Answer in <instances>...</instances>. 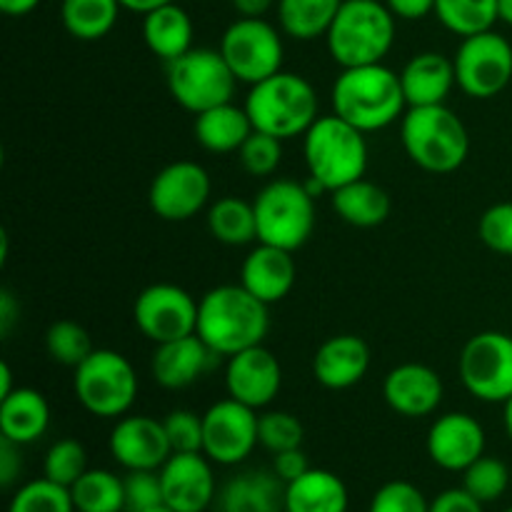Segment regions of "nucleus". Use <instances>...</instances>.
<instances>
[{"label":"nucleus","instance_id":"obj_1","mask_svg":"<svg viewBox=\"0 0 512 512\" xmlns=\"http://www.w3.org/2000/svg\"><path fill=\"white\" fill-rule=\"evenodd\" d=\"M270 305L255 298L243 285H218L200 298L198 338L215 355H230L263 345L270 330Z\"/></svg>","mask_w":512,"mask_h":512},{"label":"nucleus","instance_id":"obj_2","mask_svg":"<svg viewBox=\"0 0 512 512\" xmlns=\"http://www.w3.org/2000/svg\"><path fill=\"white\" fill-rule=\"evenodd\" d=\"M330 103L335 115L363 133L388 128L403 118L408 108L400 73L383 63L340 70L330 90Z\"/></svg>","mask_w":512,"mask_h":512},{"label":"nucleus","instance_id":"obj_3","mask_svg":"<svg viewBox=\"0 0 512 512\" xmlns=\"http://www.w3.org/2000/svg\"><path fill=\"white\" fill-rule=\"evenodd\" d=\"M303 155L308 165V183L320 193H333L360 180L368 170V140L363 130L340 115H320L303 135Z\"/></svg>","mask_w":512,"mask_h":512},{"label":"nucleus","instance_id":"obj_4","mask_svg":"<svg viewBox=\"0 0 512 512\" xmlns=\"http://www.w3.org/2000/svg\"><path fill=\"white\" fill-rule=\"evenodd\" d=\"M395 15L380 0H345L325 43L340 68L383 63L395 43Z\"/></svg>","mask_w":512,"mask_h":512},{"label":"nucleus","instance_id":"obj_5","mask_svg":"<svg viewBox=\"0 0 512 512\" xmlns=\"http://www.w3.org/2000/svg\"><path fill=\"white\" fill-rule=\"evenodd\" d=\"M400 140L408 158L435 175L453 173L470 155L468 128L445 103L405 110Z\"/></svg>","mask_w":512,"mask_h":512},{"label":"nucleus","instance_id":"obj_6","mask_svg":"<svg viewBox=\"0 0 512 512\" xmlns=\"http://www.w3.org/2000/svg\"><path fill=\"white\" fill-rule=\"evenodd\" d=\"M245 110H248L255 130H263L280 140L305 135L310 125L320 118L318 93L310 80L298 73H288V70H280V73L250 85Z\"/></svg>","mask_w":512,"mask_h":512},{"label":"nucleus","instance_id":"obj_7","mask_svg":"<svg viewBox=\"0 0 512 512\" xmlns=\"http://www.w3.org/2000/svg\"><path fill=\"white\" fill-rule=\"evenodd\" d=\"M258 243L295 253L315 230V195L298 180H270L253 200Z\"/></svg>","mask_w":512,"mask_h":512},{"label":"nucleus","instance_id":"obj_8","mask_svg":"<svg viewBox=\"0 0 512 512\" xmlns=\"http://www.w3.org/2000/svg\"><path fill=\"white\" fill-rule=\"evenodd\" d=\"M73 393L90 415L118 420L130 413L138 398V373L118 350L95 348L73 370Z\"/></svg>","mask_w":512,"mask_h":512},{"label":"nucleus","instance_id":"obj_9","mask_svg":"<svg viewBox=\"0 0 512 512\" xmlns=\"http://www.w3.org/2000/svg\"><path fill=\"white\" fill-rule=\"evenodd\" d=\"M165 65H168V90L180 108L198 115L233 100L238 78L220 50L193 48Z\"/></svg>","mask_w":512,"mask_h":512},{"label":"nucleus","instance_id":"obj_10","mask_svg":"<svg viewBox=\"0 0 512 512\" xmlns=\"http://www.w3.org/2000/svg\"><path fill=\"white\" fill-rule=\"evenodd\" d=\"M218 50L238 83L255 85L283 70V38L265 18H238L230 23Z\"/></svg>","mask_w":512,"mask_h":512},{"label":"nucleus","instance_id":"obj_11","mask_svg":"<svg viewBox=\"0 0 512 512\" xmlns=\"http://www.w3.org/2000/svg\"><path fill=\"white\" fill-rule=\"evenodd\" d=\"M465 390L480 403H508L512 398V335L485 330L465 343L458 360Z\"/></svg>","mask_w":512,"mask_h":512},{"label":"nucleus","instance_id":"obj_12","mask_svg":"<svg viewBox=\"0 0 512 512\" xmlns=\"http://www.w3.org/2000/svg\"><path fill=\"white\" fill-rule=\"evenodd\" d=\"M455 80L468 98L490 100L512 80V45L495 30L468 35L455 50Z\"/></svg>","mask_w":512,"mask_h":512},{"label":"nucleus","instance_id":"obj_13","mask_svg":"<svg viewBox=\"0 0 512 512\" xmlns=\"http://www.w3.org/2000/svg\"><path fill=\"white\" fill-rule=\"evenodd\" d=\"M198 305L193 295L173 283H155L140 290L133 305V320L140 333L155 345L188 338L198 330Z\"/></svg>","mask_w":512,"mask_h":512},{"label":"nucleus","instance_id":"obj_14","mask_svg":"<svg viewBox=\"0 0 512 512\" xmlns=\"http://www.w3.org/2000/svg\"><path fill=\"white\" fill-rule=\"evenodd\" d=\"M258 410L233 398L218 400L203 413V453L215 465H240L258 448Z\"/></svg>","mask_w":512,"mask_h":512},{"label":"nucleus","instance_id":"obj_15","mask_svg":"<svg viewBox=\"0 0 512 512\" xmlns=\"http://www.w3.org/2000/svg\"><path fill=\"white\" fill-rule=\"evenodd\" d=\"M213 183L208 170L193 160H175L155 173L148 190L150 210L160 220L183 223L195 218L208 205Z\"/></svg>","mask_w":512,"mask_h":512},{"label":"nucleus","instance_id":"obj_16","mask_svg":"<svg viewBox=\"0 0 512 512\" xmlns=\"http://www.w3.org/2000/svg\"><path fill=\"white\" fill-rule=\"evenodd\" d=\"M108 450L120 468L160 470L173 455L163 420L150 415H123L115 420L108 438Z\"/></svg>","mask_w":512,"mask_h":512},{"label":"nucleus","instance_id":"obj_17","mask_svg":"<svg viewBox=\"0 0 512 512\" xmlns=\"http://www.w3.org/2000/svg\"><path fill=\"white\" fill-rule=\"evenodd\" d=\"M280 388H283V368L265 345H253L228 358L225 365L228 398L253 410H263L278 398Z\"/></svg>","mask_w":512,"mask_h":512},{"label":"nucleus","instance_id":"obj_18","mask_svg":"<svg viewBox=\"0 0 512 512\" xmlns=\"http://www.w3.org/2000/svg\"><path fill=\"white\" fill-rule=\"evenodd\" d=\"M213 460L205 453H173L158 470L163 503L178 512H208L218 495Z\"/></svg>","mask_w":512,"mask_h":512},{"label":"nucleus","instance_id":"obj_19","mask_svg":"<svg viewBox=\"0 0 512 512\" xmlns=\"http://www.w3.org/2000/svg\"><path fill=\"white\" fill-rule=\"evenodd\" d=\"M425 448L440 470L463 473L485 455V428L468 413H445L430 425Z\"/></svg>","mask_w":512,"mask_h":512},{"label":"nucleus","instance_id":"obj_20","mask_svg":"<svg viewBox=\"0 0 512 512\" xmlns=\"http://www.w3.org/2000/svg\"><path fill=\"white\" fill-rule=\"evenodd\" d=\"M385 403L403 418H425L433 415L443 403V380L430 365L403 363L385 375Z\"/></svg>","mask_w":512,"mask_h":512},{"label":"nucleus","instance_id":"obj_21","mask_svg":"<svg viewBox=\"0 0 512 512\" xmlns=\"http://www.w3.org/2000/svg\"><path fill=\"white\" fill-rule=\"evenodd\" d=\"M215 358L218 355L195 333L188 335V338L155 345V353L150 358V375H153L160 388L183 390L198 383L208 373Z\"/></svg>","mask_w":512,"mask_h":512},{"label":"nucleus","instance_id":"obj_22","mask_svg":"<svg viewBox=\"0 0 512 512\" xmlns=\"http://www.w3.org/2000/svg\"><path fill=\"white\" fill-rule=\"evenodd\" d=\"M295 278H298V268H295L293 253L268 243H260L258 248L250 250L240 265V285L265 305L288 298Z\"/></svg>","mask_w":512,"mask_h":512},{"label":"nucleus","instance_id":"obj_23","mask_svg":"<svg viewBox=\"0 0 512 512\" xmlns=\"http://www.w3.org/2000/svg\"><path fill=\"white\" fill-rule=\"evenodd\" d=\"M370 348L358 335H333L313 355V375L323 388L348 390L368 375Z\"/></svg>","mask_w":512,"mask_h":512},{"label":"nucleus","instance_id":"obj_24","mask_svg":"<svg viewBox=\"0 0 512 512\" xmlns=\"http://www.w3.org/2000/svg\"><path fill=\"white\" fill-rule=\"evenodd\" d=\"M400 85H403L408 108L443 105L453 85H458L453 58H445L443 53H435V50L413 55L400 70Z\"/></svg>","mask_w":512,"mask_h":512},{"label":"nucleus","instance_id":"obj_25","mask_svg":"<svg viewBox=\"0 0 512 512\" xmlns=\"http://www.w3.org/2000/svg\"><path fill=\"white\" fill-rule=\"evenodd\" d=\"M50 405L35 388H15L0 398V438L15 445H33L48 433Z\"/></svg>","mask_w":512,"mask_h":512},{"label":"nucleus","instance_id":"obj_26","mask_svg":"<svg viewBox=\"0 0 512 512\" xmlns=\"http://www.w3.org/2000/svg\"><path fill=\"white\" fill-rule=\"evenodd\" d=\"M223 512H285V483L273 470H245L220 490Z\"/></svg>","mask_w":512,"mask_h":512},{"label":"nucleus","instance_id":"obj_27","mask_svg":"<svg viewBox=\"0 0 512 512\" xmlns=\"http://www.w3.org/2000/svg\"><path fill=\"white\" fill-rule=\"evenodd\" d=\"M253 130V120H250L245 105L238 108L233 100L198 113L193 125L195 140H198L200 148H205L208 153L220 155L238 153L240 145L250 138Z\"/></svg>","mask_w":512,"mask_h":512},{"label":"nucleus","instance_id":"obj_28","mask_svg":"<svg viewBox=\"0 0 512 512\" xmlns=\"http://www.w3.org/2000/svg\"><path fill=\"white\" fill-rule=\"evenodd\" d=\"M143 40L163 63H173L193 50V20L178 3L160 5L143 15Z\"/></svg>","mask_w":512,"mask_h":512},{"label":"nucleus","instance_id":"obj_29","mask_svg":"<svg viewBox=\"0 0 512 512\" xmlns=\"http://www.w3.org/2000/svg\"><path fill=\"white\" fill-rule=\"evenodd\" d=\"M348 508V485L325 468H310L285 485V512H348Z\"/></svg>","mask_w":512,"mask_h":512},{"label":"nucleus","instance_id":"obj_30","mask_svg":"<svg viewBox=\"0 0 512 512\" xmlns=\"http://www.w3.org/2000/svg\"><path fill=\"white\" fill-rule=\"evenodd\" d=\"M335 215L353 228H378L390 218V195L378 183L360 178L330 193Z\"/></svg>","mask_w":512,"mask_h":512},{"label":"nucleus","instance_id":"obj_31","mask_svg":"<svg viewBox=\"0 0 512 512\" xmlns=\"http://www.w3.org/2000/svg\"><path fill=\"white\" fill-rule=\"evenodd\" d=\"M345 0H278L280 30L293 40L325 38Z\"/></svg>","mask_w":512,"mask_h":512},{"label":"nucleus","instance_id":"obj_32","mask_svg":"<svg viewBox=\"0 0 512 512\" xmlns=\"http://www.w3.org/2000/svg\"><path fill=\"white\" fill-rule=\"evenodd\" d=\"M120 8V0H63L60 20L75 40L93 43L115 28Z\"/></svg>","mask_w":512,"mask_h":512},{"label":"nucleus","instance_id":"obj_33","mask_svg":"<svg viewBox=\"0 0 512 512\" xmlns=\"http://www.w3.org/2000/svg\"><path fill=\"white\" fill-rule=\"evenodd\" d=\"M208 230L218 243L233 245H248L258 240V220H255L253 203L225 195V198L215 200L208 210Z\"/></svg>","mask_w":512,"mask_h":512},{"label":"nucleus","instance_id":"obj_34","mask_svg":"<svg viewBox=\"0 0 512 512\" xmlns=\"http://www.w3.org/2000/svg\"><path fill=\"white\" fill-rule=\"evenodd\" d=\"M78 512H125V483L110 470L88 468L70 488Z\"/></svg>","mask_w":512,"mask_h":512},{"label":"nucleus","instance_id":"obj_35","mask_svg":"<svg viewBox=\"0 0 512 512\" xmlns=\"http://www.w3.org/2000/svg\"><path fill=\"white\" fill-rule=\"evenodd\" d=\"M435 15L445 30L468 38L493 30L498 23V0H435Z\"/></svg>","mask_w":512,"mask_h":512},{"label":"nucleus","instance_id":"obj_36","mask_svg":"<svg viewBox=\"0 0 512 512\" xmlns=\"http://www.w3.org/2000/svg\"><path fill=\"white\" fill-rule=\"evenodd\" d=\"M45 350L53 363L75 370L95 348L83 325L75 320H55L45 333Z\"/></svg>","mask_w":512,"mask_h":512},{"label":"nucleus","instance_id":"obj_37","mask_svg":"<svg viewBox=\"0 0 512 512\" xmlns=\"http://www.w3.org/2000/svg\"><path fill=\"white\" fill-rule=\"evenodd\" d=\"M8 512H75V505L70 488L53 483L43 475L15 490Z\"/></svg>","mask_w":512,"mask_h":512},{"label":"nucleus","instance_id":"obj_38","mask_svg":"<svg viewBox=\"0 0 512 512\" xmlns=\"http://www.w3.org/2000/svg\"><path fill=\"white\" fill-rule=\"evenodd\" d=\"M508 485L510 470L500 458L483 455V458L475 460L468 470H463V488L483 505L495 503V500L503 498V495L508 493Z\"/></svg>","mask_w":512,"mask_h":512},{"label":"nucleus","instance_id":"obj_39","mask_svg":"<svg viewBox=\"0 0 512 512\" xmlns=\"http://www.w3.org/2000/svg\"><path fill=\"white\" fill-rule=\"evenodd\" d=\"M88 470V453L85 445L75 438H63L53 443L45 453L43 475L53 483L73 488L75 480Z\"/></svg>","mask_w":512,"mask_h":512},{"label":"nucleus","instance_id":"obj_40","mask_svg":"<svg viewBox=\"0 0 512 512\" xmlns=\"http://www.w3.org/2000/svg\"><path fill=\"white\" fill-rule=\"evenodd\" d=\"M305 428L288 410H268L258 415V440L268 453L278 455L303 445Z\"/></svg>","mask_w":512,"mask_h":512},{"label":"nucleus","instance_id":"obj_41","mask_svg":"<svg viewBox=\"0 0 512 512\" xmlns=\"http://www.w3.org/2000/svg\"><path fill=\"white\" fill-rule=\"evenodd\" d=\"M238 158L245 173L253 178H268L283 163V140L263 130H253L250 138L240 145Z\"/></svg>","mask_w":512,"mask_h":512},{"label":"nucleus","instance_id":"obj_42","mask_svg":"<svg viewBox=\"0 0 512 512\" xmlns=\"http://www.w3.org/2000/svg\"><path fill=\"white\" fill-rule=\"evenodd\" d=\"M368 512H430V500L408 480H390L375 490Z\"/></svg>","mask_w":512,"mask_h":512},{"label":"nucleus","instance_id":"obj_43","mask_svg":"<svg viewBox=\"0 0 512 512\" xmlns=\"http://www.w3.org/2000/svg\"><path fill=\"white\" fill-rule=\"evenodd\" d=\"M173 453H203V415L193 410H173L163 418Z\"/></svg>","mask_w":512,"mask_h":512},{"label":"nucleus","instance_id":"obj_44","mask_svg":"<svg viewBox=\"0 0 512 512\" xmlns=\"http://www.w3.org/2000/svg\"><path fill=\"white\" fill-rule=\"evenodd\" d=\"M125 483V512H148L163 505V485L158 470H130Z\"/></svg>","mask_w":512,"mask_h":512},{"label":"nucleus","instance_id":"obj_45","mask_svg":"<svg viewBox=\"0 0 512 512\" xmlns=\"http://www.w3.org/2000/svg\"><path fill=\"white\" fill-rule=\"evenodd\" d=\"M478 235L498 255H512V203H495L480 215Z\"/></svg>","mask_w":512,"mask_h":512},{"label":"nucleus","instance_id":"obj_46","mask_svg":"<svg viewBox=\"0 0 512 512\" xmlns=\"http://www.w3.org/2000/svg\"><path fill=\"white\" fill-rule=\"evenodd\" d=\"M430 512H485V505L465 488H450L430 500Z\"/></svg>","mask_w":512,"mask_h":512},{"label":"nucleus","instance_id":"obj_47","mask_svg":"<svg viewBox=\"0 0 512 512\" xmlns=\"http://www.w3.org/2000/svg\"><path fill=\"white\" fill-rule=\"evenodd\" d=\"M310 463L308 455L303 453V448H293V450H283V453L273 455V473L283 480L285 485L298 480L300 475L308 473Z\"/></svg>","mask_w":512,"mask_h":512},{"label":"nucleus","instance_id":"obj_48","mask_svg":"<svg viewBox=\"0 0 512 512\" xmlns=\"http://www.w3.org/2000/svg\"><path fill=\"white\" fill-rule=\"evenodd\" d=\"M23 470V458H20V445L0 438V485L10 490Z\"/></svg>","mask_w":512,"mask_h":512},{"label":"nucleus","instance_id":"obj_49","mask_svg":"<svg viewBox=\"0 0 512 512\" xmlns=\"http://www.w3.org/2000/svg\"><path fill=\"white\" fill-rule=\"evenodd\" d=\"M385 5L400 20H423L435 13V0H385Z\"/></svg>","mask_w":512,"mask_h":512},{"label":"nucleus","instance_id":"obj_50","mask_svg":"<svg viewBox=\"0 0 512 512\" xmlns=\"http://www.w3.org/2000/svg\"><path fill=\"white\" fill-rule=\"evenodd\" d=\"M230 3L240 18H263L273 8L275 0H230Z\"/></svg>","mask_w":512,"mask_h":512},{"label":"nucleus","instance_id":"obj_51","mask_svg":"<svg viewBox=\"0 0 512 512\" xmlns=\"http://www.w3.org/2000/svg\"><path fill=\"white\" fill-rule=\"evenodd\" d=\"M15 310H18V305H15L13 295H10L8 290H3V293H0V333L3 335H8L10 328H13Z\"/></svg>","mask_w":512,"mask_h":512},{"label":"nucleus","instance_id":"obj_52","mask_svg":"<svg viewBox=\"0 0 512 512\" xmlns=\"http://www.w3.org/2000/svg\"><path fill=\"white\" fill-rule=\"evenodd\" d=\"M40 5V0H0V10L10 18H23V15L33 13Z\"/></svg>","mask_w":512,"mask_h":512},{"label":"nucleus","instance_id":"obj_53","mask_svg":"<svg viewBox=\"0 0 512 512\" xmlns=\"http://www.w3.org/2000/svg\"><path fill=\"white\" fill-rule=\"evenodd\" d=\"M168 3H175V0H120V5H123L125 10H130V13H140V15L150 13V10Z\"/></svg>","mask_w":512,"mask_h":512},{"label":"nucleus","instance_id":"obj_54","mask_svg":"<svg viewBox=\"0 0 512 512\" xmlns=\"http://www.w3.org/2000/svg\"><path fill=\"white\" fill-rule=\"evenodd\" d=\"M13 370H10L8 363L0 365V398L13 393Z\"/></svg>","mask_w":512,"mask_h":512},{"label":"nucleus","instance_id":"obj_55","mask_svg":"<svg viewBox=\"0 0 512 512\" xmlns=\"http://www.w3.org/2000/svg\"><path fill=\"white\" fill-rule=\"evenodd\" d=\"M498 20L512 28V0H498Z\"/></svg>","mask_w":512,"mask_h":512},{"label":"nucleus","instance_id":"obj_56","mask_svg":"<svg viewBox=\"0 0 512 512\" xmlns=\"http://www.w3.org/2000/svg\"><path fill=\"white\" fill-rule=\"evenodd\" d=\"M505 410H503V423H505V433H508V438L512 440V398L508 403H503Z\"/></svg>","mask_w":512,"mask_h":512},{"label":"nucleus","instance_id":"obj_57","mask_svg":"<svg viewBox=\"0 0 512 512\" xmlns=\"http://www.w3.org/2000/svg\"><path fill=\"white\" fill-rule=\"evenodd\" d=\"M148 512H178V510H173V508H168V505H158V508H153V510H148Z\"/></svg>","mask_w":512,"mask_h":512},{"label":"nucleus","instance_id":"obj_58","mask_svg":"<svg viewBox=\"0 0 512 512\" xmlns=\"http://www.w3.org/2000/svg\"><path fill=\"white\" fill-rule=\"evenodd\" d=\"M503 512H512V508H508V510H503Z\"/></svg>","mask_w":512,"mask_h":512},{"label":"nucleus","instance_id":"obj_59","mask_svg":"<svg viewBox=\"0 0 512 512\" xmlns=\"http://www.w3.org/2000/svg\"><path fill=\"white\" fill-rule=\"evenodd\" d=\"M218 512H223V510H218Z\"/></svg>","mask_w":512,"mask_h":512},{"label":"nucleus","instance_id":"obj_60","mask_svg":"<svg viewBox=\"0 0 512 512\" xmlns=\"http://www.w3.org/2000/svg\"><path fill=\"white\" fill-rule=\"evenodd\" d=\"M75 512H78V510H75Z\"/></svg>","mask_w":512,"mask_h":512}]
</instances>
